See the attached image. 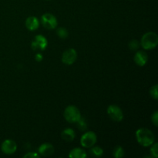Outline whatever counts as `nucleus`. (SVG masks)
Instances as JSON below:
<instances>
[{"label":"nucleus","instance_id":"obj_4","mask_svg":"<svg viewBox=\"0 0 158 158\" xmlns=\"http://www.w3.org/2000/svg\"><path fill=\"white\" fill-rule=\"evenodd\" d=\"M97 134L94 131H88V132H86L84 134H83L81 139H80V143L83 148H89L95 145V143H97Z\"/></svg>","mask_w":158,"mask_h":158},{"label":"nucleus","instance_id":"obj_6","mask_svg":"<svg viewBox=\"0 0 158 158\" xmlns=\"http://www.w3.org/2000/svg\"><path fill=\"white\" fill-rule=\"evenodd\" d=\"M48 46L47 39L43 35H37L31 43V47L34 51H43Z\"/></svg>","mask_w":158,"mask_h":158},{"label":"nucleus","instance_id":"obj_20","mask_svg":"<svg viewBox=\"0 0 158 158\" xmlns=\"http://www.w3.org/2000/svg\"><path fill=\"white\" fill-rule=\"evenodd\" d=\"M139 46H140V43L137 40H133L129 43V48L131 50H137L139 49Z\"/></svg>","mask_w":158,"mask_h":158},{"label":"nucleus","instance_id":"obj_5","mask_svg":"<svg viewBox=\"0 0 158 158\" xmlns=\"http://www.w3.org/2000/svg\"><path fill=\"white\" fill-rule=\"evenodd\" d=\"M41 23L46 29H54L57 27L58 22L54 15L51 13H45L41 17Z\"/></svg>","mask_w":158,"mask_h":158},{"label":"nucleus","instance_id":"obj_12","mask_svg":"<svg viewBox=\"0 0 158 158\" xmlns=\"http://www.w3.org/2000/svg\"><path fill=\"white\" fill-rule=\"evenodd\" d=\"M26 27L29 31H35L40 27V21L35 16H29L26 20Z\"/></svg>","mask_w":158,"mask_h":158},{"label":"nucleus","instance_id":"obj_16","mask_svg":"<svg viewBox=\"0 0 158 158\" xmlns=\"http://www.w3.org/2000/svg\"><path fill=\"white\" fill-rule=\"evenodd\" d=\"M113 156L115 158H121L124 157V150L121 146H117L113 151Z\"/></svg>","mask_w":158,"mask_h":158},{"label":"nucleus","instance_id":"obj_22","mask_svg":"<svg viewBox=\"0 0 158 158\" xmlns=\"http://www.w3.org/2000/svg\"><path fill=\"white\" fill-rule=\"evenodd\" d=\"M151 122L155 127L158 126V112L155 111L151 116Z\"/></svg>","mask_w":158,"mask_h":158},{"label":"nucleus","instance_id":"obj_7","mask_svg":"<svg viewBox=\"0 0 158 158\" xmlns=\"http://www.w3.org/2000/svg\"><path fill=\"white\" fill-rule=\"evenodd\" d=\"M107 114L114 121L120 122L123 119V111L117 105H110L107 108Z\"/></svg>","mask_w":158,"mask_h":158},{"label":"nucleus","instance_id":"obj_8","mask_svg":"<svg viewBox=\"0 0 158 158\" xmlns=\"http://www.w3.org/2000/svg\"><path fill=\"white\" fill-rule=\"evenodd\" d=\"M77 59V52L76 49L70 48L65 51L62 55V62L64 63L65 65H69L73 64L76 62Z\"/></svg>","mask_w":158,"mask_h":158},{"label":"nucleus","instance_id":"obj_10","mask_svg":"<svg viewBox=\"0 0 158 158\" xmlns=\"http://www.w3.org/2000/svg\"><path fill=\"white\" fill-rule=\"evenodd\" d=\"M38 152L40 155L45 156V157H49L52 155L54 153V148L51 143H45L40 146L38 149Z\"/></svg>","mask_w":158,"mask_h":158},{"label":"nucleus","instance_id":"obj_9","mask_svg":"<svg viewBox=\"0 0 158 158\" xmlns=\"http://www.w3.org/2000/svg\"><path fill=\"white\" fill-rule=\"evenodd\" d=\"M1 150L5 154H13L17 150V144L14 140H4L1 145Z\"/></svg>","mask_w":158,"mask_h":158},{"label":"nucleus","instance_id":"obj_2","mask_svg":"<svg viewBox=\"0 0 158 158\" xmlns=\"http://www.w3.org/2000/svg\"><path fill=\"white\" fill-rule=\"evenodd\" d=\"M158 44V36L154 32H148L142 36L140 45L143 49L151 50L157 47Z\"/></svg>","mask_w":158,"mask_h":158},{"label":"nucleus","instance_id":"obj_13","mask_svg":"<svg viewBox=\"0 0 158 158\" xmlns=\"http://www.w3.org/2000/svg\"><path fill=\"white\" fill-rule=\"evenodd\" d=\"M61 137L65 141L72 142L76 137V133L71 128H66L62 132Z\"/></svg>","mask_w":158,"mask_h":158},{"label":"nucleus","instance_id":"obj_18","mask_svg":"<svg viewBox=\"0 0 158 158\" xmlns=\"http://www.w3.org/2000/svg\"><path fill=\"white\" fill-rule=\"evenodd\" d=\"M76 123L77 124V126H78L79 129L80 131H86L87 129V123L85 120V119L82 118V117Z\"/></svg>","mask_w":158,"mask_h":158},{"label":"nucleus","instance_id":"obj_23","mask_svg":"<svg viewBox=\"0 0 158 158\" xmlns=\"http://www.w3.org/2000/svg\"><path fill=\"white\" fill-rule=\"evenodd\" d=\"M40 154H37V153H35V152H29V153H27L26 154H25L24 156H23V157L24 158H39L40 157Z\"/></svg>","mask_w":158,"mask_h":158},{"label":"nucleus","instance_id":"obj_14","mask_svg":"<svg viewBox=\"0 0 158 158\" xmlns=\"http://www.w3.org/2000/svg\"><path fill=\"white\" fill-rule=\"evenodd\" d=\"M69 157L71 158H86L87 157V154L83 149L77 148L70 151Z\"/></svg>","mask_w":158,"mask_h":158},{"label":"nucleus","instance_id":"obj_24","mask_svg":"<svg viewBox=\"0 0 158 158\" xmlns=\"http://www.w3.org/2000/svg\"><path fill=\"white\" fill-rule=\"evenodd\" d=\"M43 56L41 53H36L35 56V60H36L37 62H41L43 60Z\"/></svg>","mask_w":158,"mask_h":158},{"label":"nucleus","instance_id":"obj_17","mask_svg":"<svg viewBox=\"0 0 158 158\" xmlns=\"http://www.w3.org/2000/svg\"><path fill=\"white\" fill-rule=\"evenodd\" d=\"M56 34L58 35V37L61 39H66L69 35V32L68 30L64 27H60L57 29L56 30Z\"/></svg>","mask_w":158,"mask_h":158},{"label":"nucleus","instance_id":"obj_21","mask_svg":"<svg viewBox=\"0 0 158 158\" xmlns=\"http://www.w3.org/2000/svg\"><path fill=\"white\" fill-rule=\"evenodd\" d=\"M151 154L152 155V157L154 158H157L158 157V144L157 143H153L151 145Z\"/></svg>","mask_w":158,"mask_h":158},{"label":"nucleus","instance_id":"obj_11","mask_svg":"<svg viewBox=\"0 0 158 158\" xmlns=\"http://www.w3.org/2000/svg\"><path fill=\"white\" fill-rule=\"evenodd\" d=\"M134 62L139 66H143L147 64L148 60V56L143 51H138L134 56Z\"/></svg>","mask_w":158,"mask_h":158},{"label":"nucleus","instance_id":"obj_3","mask_svg":"<svg viewBox=\"0 0 158 158\" xmlns=\"http://www.w3.org/2000/svg\"><path fill=\"white\" fill-rule=\"evenodd\" d=\"M64 118L66 119V121L69 123H76L80 118H81V114L78 108L75 106H68L64 110Z\"/></svg>","mask_w":158,"mask_h":158},{"label":"nucleus","instance_id":"obj_1","mask_svg":"<svg viewBox=\"0 0 158 158\" xmlns=\"http://www.w3.org/2000/svg\"><path fill=\"white\" fill-rule=\"evenodd\" d=\"M136 139L142 147H150L154 143L155 137L151 131L147 128H140L136 131Z\"/></svg>","mask_w":158,"mask_h":158},{"label":"nucleus","instance_id":"obj_15","mask_svg":"<svg viewBox=\"0 0 158 158\" xmlns=\"http://www.w3.org/2000/svg\"><path fill=\"white\" fill-rule=\"evenodd\" d=\"M89 154L95 157H100L103 154V150L100 147L95 146L91 147L90 151H89Z\"/></svg>","mask_w":158,"mask_h":158},{"label":"nucleus","instance_id":"obj_19","mask_svg":"<svg viewBox=\"0 0 158 158\" xmlns=\"http://www.w3.org/2000/svg\"><path fill=\"white\" fill-rule=\"evenodd\" d=\"M157 90H158V86L157 84L153 86L151 88V89H150V95H151V97H152L153 99H154V100H156L158 99Z\"/></svg>","mask_w":158,"mask_h":158}]
</instances>
